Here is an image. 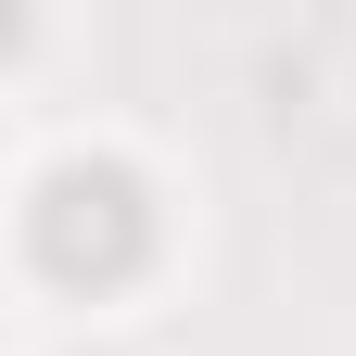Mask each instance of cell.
I'll list each match as a JSON object with an SVG mask.
<instances>
[{
	"instance_id": "6da1fadb",
	"label": "cell",
	"mask_w": 356,
	"mask_h": 356,
	"mask_svg": "<svg viewBox=\"0 0 356 356\" xmlns=\"http://www.w3.org/2000/svg\"><path fill=\"white\" fill-rule=\"evenodd\" d=\"M165 242V216H153V178L127 165V153H64V165H38V191H26V254H38V280H64V293H115V280H140Z\"/></svg>"
}]
</instances>
